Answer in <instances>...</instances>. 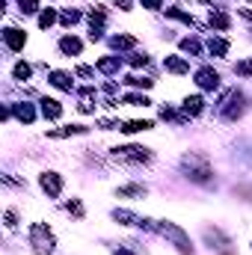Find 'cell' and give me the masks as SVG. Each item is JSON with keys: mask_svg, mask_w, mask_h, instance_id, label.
Here are the masks:
<instances>
[{"mask_svg": "<svg viewBox=\"0 0 252 255\" xmlns=\"http://www.w3.org/2000/svg\"><path fill=\"white\" fill-rule=\"evenodd\" d=\"M181 169H184V175H187L190 181H196V184H211L214 181L211 160L205 154H199V151H190V154L181 157Z\"/></svg>", "mask_w": 252, "mask_h": 255, "instance_id": "cell-1", "label": "cell"}, {"mask_svg": "<svg viewBox=\"0 0 252 255\" xmlns=\"http://www.w3.org/2000/svg\"><path fill=\"white\" fill-rule=\"evenodd\" d=\"M151 232H157L160 238H166V241H169L181 255H193V244H190V238L175 226V223H169V220H151Z\"/></svg>", "mask_w": 252, "mask_h": 255, "instance_id": "cell-2", "label": "cell"}, {"mask_svg": "<svg viewBox=\"0 0 252 255\" xmlns=\"http://www.w3.org/2000/svg\"><path fill=\"white\" fill-rule=\"evenodd\" d=\"M30 247L36 250V255H54L57 238H54V232L45 223H33L30 226Z\"/></svg>", "mask_w": 252, "mask_h": 255, "instance_id": "cell-3", "label": "cell"}, {"mask_svg": "<svg viewBox=\"0 0 252 255\" xmlns=\"http://www.w3.org/2000/svg\"><path fill=\"white\" fill-rule=\"evenodd\" d=\"M244 104H247L244 92H241V89H229V92L223 95V101H220V113H223V119L238 122V119L244 116Z\"/></svg>", "mask_w": 252, "mask_h": 255, "instance_id": "cell-4", "label": "cell"}, {"mask_svg": "<svg viewBox=\"0 0 252 255\" xmlns=\"http://www.w3.org/2000/svg\"><path fill=\"white\" fill-rule=\"evenodd\" d=\"M113 154L119 160H133V163H148L151 160V148H142V145H122V148H113Z\"/></svg>", "mask_w": 252, "mask_h": 255, "instance_id": "cell-5", "label": "cell"}, {"mask_svg": "<svg viewBox=\"0 0 252 255\" xmlns=\"http://www.w3.org/2000/svg\"><path fill=\"white\" fill-rule=\"evenodd\" d=\"M196 83H199V89L214 92V89L220 86V71L211 68V65H202V68H196Z\"/></svg>", "mask_w": 252, "mask_h": 255, "instance_id": "cell-6", "label": "cell"}, {"mask_svg": "<svg viewBox=\"0 0 252 255\" xmlns=\"http://www.w3.org/2000/svg\"><path fill=\"white\" fill-rule=\"evenodd\" d=\"M39 184H42V190L48 193L51 199H57L63 193V175L60 172H42L39 175Z\"/></svg>", "mask_w": 252, "mask_h": 255, "instance_id": "cell-7", "label": "cell"}, {"mask_svg": "<svg viewBox=\"0 0 252 255\" xmlns=\"http://www.w3.org/2000/svg\"><path fill=\"white\" fill-rule=\"evenodd\" d=\"M113 220H116V223H122V226H139V229H148V232H151V220L136 217V214H130V211H122V208H116V211H113Z\"/></svg>", "mask_w": 252, "mask_h": 255, "instance_id": "cell-8", "label": "cell"}, {"mask_svg": "<svg viewBox=\"0 0 252 255\" xmlns=\"http://www.w3.org/2000/svg\"><path fill=\"white\" fill-rule=\"evenodd\" d=\"M3 42H6L9 51H21V48L27 45V33L18 30V27H6V30H3Z\"/></svg>", "mask_w": 252, "mask_h": 255, "instance_id": "cell-9", "label": "cell"}, {"mask_svg": "<svg viewBox=\"0 0 252 255\" xmlns=\"http://www.w3.org/2000/svg\"><path fill=\"white\" fill-rule=\"evenodd\" d=\"M48 80H51V86H57V89H63V92H71V89H74V77H71L68 71H60V68L48 71Z\"/></svg>", "mask_w": 252, "mask_h": 255, "instance_id": "cell-10", "label": "cell"}, {"mask_svg": "<svg viewBox=\"0 0 252 255\" xmlns=\"http://www.w3.org/2000/svg\"><path fill=\"white\" fill-rule=\"evenodd\" d=\"M83 133H89V128H86V125H65V128H57V130H48V136H51V139H65V136H83Z\"/></svg>", "mask_w": 252, "mask_h": 255, "instance_id": "cell-11", "label": "cell"}, {"mask_svg": "<svg viewBox=\"0 0 252 255\" xmlns=\"http://www.w3.org/2000/svg\"><path fill=\"white\" fill-rule=\"evenodd\" d=\"M12 116L18 119V122H24V125H33L36 122V110H33V104H12Z\"/></svg>", "mask_w": 252, "mask_h": 255, "instance_id": "cell-12", "label": "cell"}, {"mask_svg": "<svg viewBox=\"0 0 252 255\" xmlns=\"http://www.w3.org/2000/svg\"><path fill=\"white\" fill-rule=\"evenodd\" d=\"M42 116L51 119V122H57V119L63 116V104H60L57 98H42Z\"/></svg>", "mask_w": 252, "mask_h": 255, "instance_id": "cell-13", "label": "cell"}, {"mask_svg": "<svg viewBox=\"0 0 252 255\" xmlns=\"http://www.w3.org/2000/svg\"><path fill=\"white\" fill-rule=\"evenodd\" d=\"M181 110H184V116H199L202 110H205V101H202V95H187L184 101H181Z\"/></svg>", "mask_w": 252, "mask_h": 255, "instance_id": "cell-14", "label": "cell"}, {"mask_svg": "<svg viewBox=\"0 0 252 255\" xmlns=\"http://www.w3.org/2000/svg\"><path fill=\"white\" fill-rule=\"evenodd\" d=\"M60 51H63L65 57H77V54L83 51V42H80L77 36H63V39H60Z\"/></svg>", "mask_w": 252, "mask_h": 255, "instance_id": "cell-15", "label": "cell"}, {"mask_svg": "<svg viewBox=\"0 0 252 255\" xmlns=\"http://www.w3.org/2000/svg\"><path fill=\"white\" fill-rule=\"evenodd\" d=\"M163 68H166V71H172V74H187L190 63L184 60V57H166V60H163Z\"/></svg>", "mask_w": 252, "mask_h": 255, "instance_id": "cell-16", "label": "cell"}, {"mask_svg": "<svg viewBox=\"0 0 252 255\" xmlns=\"http://www.w3.org/2000/svg\"><path fill=\"white\" fill-rule=\"evenodd\" d=\"M208 21H211V27H217V30H229V27H232V18H229L226 12H220V9H211Z\"/></svg>", "mask_w": 252, "mask_h": 255, "instance_id": "cell-17", "label": "cell"}, {"mask_svg": "<svg viewBox=\"0 0 252 255\" xmlns=\"http://www.w3.org/2000/svg\"><path fill=\"white\" fill-rule=\"evenodd\" d=\"M154 122H148V119H133V122H125V125L119 128L122 133H139V130H151Z\"/></svg>", "mask_w": 252, "mask_h": 255, "instance_id": "cell-18", "label": "cell"}, {"mask_svg": "<svg viewBox=\"0 0 252 255\" xmlns=\"http://www.w3.org/2000/svg\"><path fill=\"white\" fill-rule=\"evenodd\" d=\"M208 51H211L214 57H226V54H229V42L220 39V36H211V39H208Z\"/></svg>", "mask_w": 252, "mask_h": 255, "instance_id": "cell-19", "label": "cell"}, {"mask_svg": "<svg viewBox=\"0 0 252 255\" xmlns=\"http://www.w3.org/2000/svg\"><path fill=\"white\" fill-rule=\"evenodd\" d=\"M119 65H122L119 57H104V60H98V71H104V74H116Z\"/></svg>", "mask_w": 252, "mask_h": 255, "instance_id": "cell-20", "label": "cell"}, {"mask_svg": "<svg viewBox=\"0 0 252 255\" xmlns=\"http://www.w3.org/2000/svg\"><path fill=\"white\" fill-rule=\"evenodd\" d=\"M181 51H184V54H190V57H199V54H202V42H199V39H181Z\"/></svg>", "mask_w": 252, "mask_h": 255, "instance_id": "cell-21", "label": "cell"}, {"mask_svg": "<svg viewBox=\"0 0 252 255\" xmlns=\"http://www.w3.org/2000/svg\"><path fill=\"white\" fill-rule=\"evenodd\" d=\"M166 15H169V18H178V21H184L187 27H199V21H196L190 12H181V9H166Z\"/></svg>", "mask_w": 252, "mask_h": 255, "instance_id": "cell-22", "label": "cell"}, {"mask_svg": "<svg viewBox=\"0 0 252 255\" xmlns=\"http://www.w3.org/2000/svg\"><path fill=\"white\" fill-rule=\"evenodd\" d=\"M104 21H107V12H104V6H95V9L89 12V27H104Z\"/></svg>", "mask_w": 252, "mask_h": 255, "instance_id": "cell-23", "label": "cell"}, {"mask_svg": "<svg viewBox=\"0 0 252 255\" xmlns=\"http://www.w3.org/2000/svg\"><path fill=\"white\" fill-rule=\"evenodd\" d=\"M116 196H133V199H142L145 196V187H139V184H125V187H119Z\"/></svg>", "mask_w": 252, "mask_h": 255, "instance_id": "cell-24", "label": "cell"}, {"mask_svg": "<svg viewBox=\"0 0 252 255\" xmlns=\"http://www.w3.org/2000/svg\"><path fill=\"white\" fill-rule=\"evenodd\" d=\"M110 45H113L116 51H125V48H133V45H136V39H133V36H113Z\"/></svg>", "mask_w": 252, "mask_h": 255, "instance_id": "cell-25", "label": "cell"}, {"mask_svg": "<svg viewBox=\"0 0 252 255\" xmlns=\"http://www.w3.org/2000/svg\"><path fill=\"white\" fill-rule=\"evenodd\" d=\"M57 18H60V15H57L54 9H45V12L39 15V27H42V30H48L51 24H57Z\"/></svg>", "mask_w": 252, "mask_h": 255, "instance_id": "cell-26", "label": "cell"}, {"mask_svg": "<svg viewBox=\"0 0 252 255\" xmlns=\"http://www.w3.org/2000/svg\"><path fill=\"white\" fill-rule=\"evenodd\" d=\"M12 74H15V80H27V77L33 74V65L30 63H18L15 68H12Z\"/></svg>", "mask_w": 252, "mask_h": 255, "instance_id": "cell-27", "label": "cell"}, {"mask_svg": "<svg viewBox=\"0 0 252 255\" xmlns=\"http://www.w3.org/2000/svg\"><path fill=\"white\" fill-rule=\"evenodd\" d=\"M60 21H63V27H74L80 21V12L77 9H65L63 15H60Z\"/></svg>", "mask_w": 252, "mask_h": 255, "instance_id": "cell-28", "label": "cell"}, {"mask_svg": "<svg viewBox=\"0 0 252 255\" xmlns=\"http://www.w3.org/2000/svg\"><path fill=\"white\" fill-rule=\"evenodd\" d=\"M160 119H166V122H184L187 116L184 113H175L172 107H160Z\"/></svg>", "mask_w": 252, "mask_h": 255, "instance_id": "cell-29", "label": "cell"}, {"mask_svg": "<svg viewBox=\"0 0 252 255\" xmlns=\"http://www.w3.org/2000/svg\"><path fill=\"white\" fill-rule=\"evenodd\" d=\"M125 104H130V107H148L151 101H148L145 95H136V92H130V95H125Z\"/></svg>", "mask_w": 252, "mask_h": 255, "instance_id": "cell-30", "label": "cell"}, {"mask_svg": "<svg viewBox=\"0 0 252 255\" xmlns=\"http://www.w3.org/2000/svg\"><path fill=\"white\" fill-rule=\"evenodd\" d=\"M127 83H130V86H142V89H151V86H154V80H151V77H139V74H130V77H127Z\"/></svg>", "mask_w": 252, "mask_h": 255, "instance_id": "cell-31", "label": "cell"}, {"mask_svg": "<svg viewBox=\"0 0 252 255\" xmlns=\"http://www.w3.org/2000/svg\"><path fill=\"white\" fill-rule=\"evenodd\" d=\"M18 9H21V15H33V12H39V0H18Z\"/></svg>", "mask_w": 252, "mask_h": 255, "instance_id": "cell-32", "label": "cell"}, {"mask_svg": "<svg viewBox=\"0 0 252 255\" xmlns=\"http://www.w3.org/2000/svg\"><path fill=\"white\" fill-rule=\"evenodd\" d=\"M235 74L238 77H252V60H241L235 65Z\"/></svg>", "mask_w": 252, "mask_h": 255, "instance_id": "cell-33", "label": "cell"}, {"mask_svg": "<svg viewBox=\"0 0 252 255\" xmlns=\"http://www.w3.org/2000/svg\"><path fill=\"white\" fill-rule=\"evenodd\" d=\"M63 208L68 211V214H74V217H83V205H80L77 199H71V202H65Z\"/></svg>", "mask_w": 252, "mask_h": 255, "instance_id": "cell-34", "label": "cell"}, {"mask_svg": "<svg viewBox=\"0 0 252 255\" xmlns=\"http://www.w3.org/2000/svg\"><path fill=\"white\" fill-rule=\"evenodd\" d=\"M80 113H95V104H92V98H89V89L83 92V101H80Z\"/></svg>", "mask_w": 252, "mask_h": 255, "instance_id": "cell-35", "label": "cell"}, {"mask_svg": "<svg viewBox=\"0 0 252 255\" xmlns=\"http://www.w3.org/2000/svg\"><path fill=\"white\" fill-rule=\"evenodd\" d=\"M148 63V57H145V54H133V57H130V65H136V68H139V65H145Z\"/></svg>", "mask_w": 252, "mask_h": 255, "instance_id": "cell-36", "label": "cell"}, {"mask_svg": "<svg viewBox=\"0 0 252 255\" xmlns=\"http://www.w3.org/2000/svg\"><path fill=\"white\" fill-rule=\"evenodd\" d=\"M74 74H77V77H92V68H89V65H77Z\"/></svg>", "mask_w": 252, "mask_h": 255, "instance_id": "cell-37", "label": "cell"}, {"mask_svg": "<svg viewBox=\"0 0 252 255\" xmlns=\"http://www.w3.org/2000/svg\"><path fill=\"white\" fill-rule=\"evenodd\" d=\"M139 3H142L145 9H160V6H163V0H139Z\"/></svg>", "mask_w": 252, "mask_h": 255, "instance_id": "cell-38", "label": "cell"}, {"mask_svg": "<svg viewBox=\"0 0 252 255\" xmlns=\"http://www.w3.org/2000/svg\"><path fill=\"white\" fill-rule=\"evenodd\" d=\"M6 226H9V229L18 226V223H15V211H6Z\"/></svg>", "mask_w": 252, "mask_h": 255, "instance_id": "cell-39", "label": "cell"}, {"mask_svg": "<svg viewBox=\"0 0 252 255\" xmlns=\"http://www.w3.org/2000/svg\"><path fill=\"white\" fill-rule=\"evenodd\" d=\"M113 3H116L119 9H130V3H133V0H113Z\"/></svg>", "mask_w": 252, "mask_h": 255, "instance_id": "cell-40", "label": "cell"}, {"mask_svg": "<svg viewBox=\"0 0 252 255\" xmlns=\"http://www.w3.org/2000/svg\"><path fill=\"white\" fill-rule=\"evenodd\" d=\"M113 255H133V253H127V250H122V247H116V250H113Z\"/></svg>", "mask_w": 252, "mask_h": 255, "instance_id": "cell-41", "label": "cell"}, {"mask_svg": "<svg viewBox=\"0 0 252 255\" xmlns=\"http://www.w3.org/2000/svg\"><path fill=\"white\" fill-rule=\"evenodd\" d=\"M202 3H214V0H202Z\"/></svg>", "mask_w": 252, "mask_h": 255, "instance_id": "cell-42", "label": "cell"}]
</instances>
